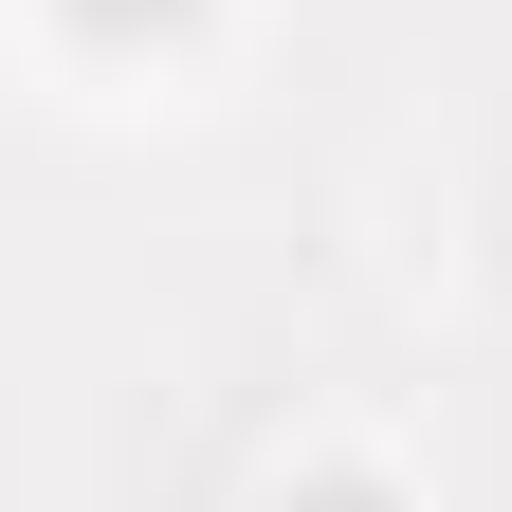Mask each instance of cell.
Segmentation results:
<instances>
[{"instance_id":"1","label":"cell","mask_w":512,"mask_h":512,"mask_svg":"<svg viewBox=\"0 0 512 512\" xmlns=\"http://www.w3.org/2000/svg\"><path fill=\"white\" fill-rule=\"evenodd\" d=\"M74 19H92V37H147V19H183V0H74Z\"/></svg>"},{"instance_id":"2","label":"cell","mask_w":512,"mask_h":512,"mask_svg":"<svg viewBox=\"0 0 512 512\" xmlns=\"http://www.w3.org/2000/svg\"><path fill=\"white\" fill-rule=\"evenodd\" d=\"M293 512H384V476H311V494H293Z\"/></svg>"}]
</instances>
